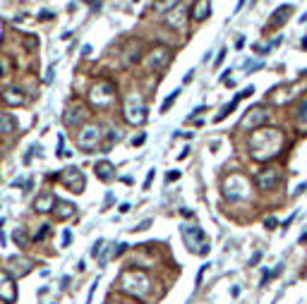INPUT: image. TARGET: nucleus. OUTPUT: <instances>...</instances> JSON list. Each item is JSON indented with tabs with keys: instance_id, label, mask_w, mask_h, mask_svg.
<instances>
[{
	"instance_id": "1",
	"label": "nucleus",
	"mask_w": 307,
	"mask_h": 304,
	"mask_svg": "<svg viewBox=\"0 0 307 304\" xmlns=\"http://www.w3.org/2000/svg\"><path fill=\"white\" fill-rule=\"evenodd\" d=\"M281 144H283V137L279 130H254L250 139L252 156L257 161H269L276 153H281Z\"/></svg>"
},
{
	"instance_id": "2",
	"label": "nucleus",
	"mask_w": 307,
	"mask_h": 304,
	"mask_svg": "<svg viewBox=\"0 0 307 304\" xmlns=\"http://www.w3.org/2000/svg\"><path fill=\"white\" fill-rule=\"evenodd\" d=\"M120 290L125 295H132V297H146L149 290H151V280L144 271L130 268V271L120 273Z\"/></svg>"
},
{
	"instance_id": "3",
	"label": "nucleus",
	"mask_w": 307,
	"mask_h": 304,
	"mask_svg": "<svg viewBox=\"0 0 307 304\" xmlns=\"http://www.w3.org/2000/svg\"><path fill=\"white\" fill-rule=\"evenodd\" d=\"M221 192L228 201H240V199H247L250 196V187H247V180L245 175L240 172H230L228 177H224L221 182Z\"/></svg>"
},
{
	"instance_id": "4",
	"label": "nucleus",
	"mask_w": 307,
	"mask_h": 304,
	"mask_svg": "<svg viewBox=\"0 0 307 304\" xmlns=\"http://www.w3.org/2000/svg\"><path fill=\"white\" fill-rule=\"evenodd\" d=\"M123 117H125L127 125H135V127L146 120V106H144V101L140 98V94H130V96H127L125 108H123Z\"/></svg>"
},
{
	"instance_id": "5",
	"label": "nucleus",
	"mask_w": 307,
	"mask_h": 304,
	"mask_svg": "<svg viewBox=\"0 0 307 304\" xmlns=\"http://www.w3.org/2000/svg\"><path fill=\"white\" fill-rule=\"evenodd\" d=\"M170 57H173L170 48H166V46H156V48H151V51L144 56L142 62H144V70H146V72H161L168 62H170Z\"/></svg>"
},
{
	"instance_id": "6",
	"label": "nucleus",
	"mask_w": 307,
	"mask_h": 304,
	"mask_svg": "<svg viewBox=\"0 0 307 304\" xmlns=\"http://www.w3.org/2000/svg\"><path fill=\"white\" fill-rule=\"evenodd\" d=\"M99 139H101V130L96 125H86L77 134V146L82 149L84 153H94V149L99 146Z\"/></svg>"
},
{
	"instance_id": "7",
	"label": "nucleus",
	"mask_w": 307,
	"mask_h": 304,
	"mask_svg": "<svg viewBox=\"0 0 307 304\" xmlns=\"http://www.w3.org/2000/svg\"><path fill=\"white\" fill-rule=\"evenodd\" d=\"M266 120H269V113L257 106V108H250V111L245 113V117L240 120V125H238V127H240L243 132H254V130H259Z\"/></svg>"
},
{
	"instance_id": "8",
	"label": "nucleus",
	"mask_w": 307,
	"mask_h": 304,
	"mask_svg": "<svg viewBox=\"0 0 307 304\" xmlns=\"http://www.w3.org/2000/svg\"><path fill=\"white\" fill-rule=\"evenodd\" d=\"M60 182L70 190V192L75 194H82L84 192V185H86V180H84V172L80 168L70 166L67 170H62V175H60Z\"/></svg>"
},
{
	"instance_id": "9",
	"label": "nucleus",
	"mask_w": 307,
	"mask_h": 304,
	"mask_svg": "<svg viewBox=\"0 0 307 304\" xmlns=\"http://www.w3.org/2000/svg\"><path fill=\"white\" fill-rule=\"evenodd\" d=\"M281 180V170L274 166H266L262 168L259 172H257V177H254V182H257V187L262 190V192H269V190H274L276 185H279Z\"/></svg>"
},
{
	"instance_id": "10",
	"label": "nucleus",
	"mask_w": 307,
	"mask_h": 304,
	"mask_svg": "<svg viewBox=\"0 0 307 304\" xmlns=\"http://www.w3.org/2000/svg\"><path fill=\"white\" fill-rule=\"evenodd\" d=\"M180 235H183V240H185V245H187V249L192 251V254H199L204 247L202 245V240H204V232H202V228H197V225H183L180 228Z\"/></svg>"
},
{
	"instance_id": "11",
	"label": "nucleus",
	"mask_w": 307,
	"mask_h": 304,
	"mask_svg": "<svg viewBox=\"0 0 307 304\" xmlns=\"http://www.w3.org/2000/svg\"><path fill=\"white\" fill-rule=\"evenodd\" d=\"M113 84H106V82H99L96 86H91V91H89V101L94 103V106H108L113 101Z\"/></svg>"
},
{
	"instance_id": "12",
	"label": "nucleus",
	"mask_w": 307,
	"mask_h": 304,
	"mask_svg": "<svg viewBox=\"0 0 307 304\" xmlns=\"http://www.w3.org/2000/svg\"><path fill=\"white\" fill-rule=\"evenodd\" d=\"M0 300H5V302L17 300V285L10 276V271H0Z\"/></svg>"
},
{
	"instance_id": "13",
	"label": "nucleus",
	"mask_w": 307,
	"mask_h": 304,
	"mask_svg": "<svg viewBox=\"0 0 307 304\" xmlns=\"http://www.w3.org/2000/svg\"><path fill=\"white\" fill-rule=\"evenodd\" d=\"M86 106H82V103H75V106H70L67 111H65V115H62V122L67 125V127H80L84 120H86Z\"/></svg>"
},
{
	"instance_id": "14",
	"label": "nucleus",
	"mask_w": 307,
	"mask_h": 304,
	"mask_svg": "<svg viewBox=\"0 0 307 304\" xmlns=\"http://www.w3.org/2000/svg\"><path fill=\"white\" fill-rule=\"evenodd\" d=\"M7 266H10L12 278H22V276H27L29 271H31V261H29L27 256H10Z\"/></svg>"
},
{
	"instance_id": "15",
	"label": "nucleus",
	"mask_w": 307,
	"mask_h": 304,
	"mask_svg": "<svg viewBox=\"0 0 307 304\" xmlns=\"http://www.w3.org/2000/svg\"><path fill=\"white\" fill-rule=\"evenodd\" d=\"M53 206H56V196L51 192L39 194L36 201H34V211L36 213H48V211H53Z\"/></svg>"
},
{
	"instance_id": "16",
	"label": "nucleus",
	"mask_w": 307,
	"mask_h": 304,
	"mask_svg": "<svg viewBox=\"0 0 307 304\" xmlns=\"http://www.w3.org/2000/svg\"><path fill=\"white\" fill-rule=\"evenodd\" d=\"M168 27L173 29H185V22H187V10L185 7H175L170 10V17H166Z\"/></svg>"
},
{
	"instance_id": "17",
	"label": "nucleus",
	"mask_w": 307,
	"mask_h": 304,
	"mask_svg": "<svg viewBox=\"0 0 307 304\" xmlns=\"http://www.w3.org/2000/svg\"><path fill=\"white\" fill-rule=\"evenodd\" d=\"M5 101H7L12 108H17V106H24L27 96H24L22 89H17V86H7V89H5Z\"/></svg>"
},
{
	"instance_id": "18",
	"label": "nucleus",
	"mask_w": 307,
	"mask_h": 304,
	"mask_svg": "<svg viewBox=\"0 0 307 304\" xmlns=\"http://www.w3.org/2000/svg\"><path fill=\"white\" fill-rule=\"evenodd\" d=\"M94 170H96V175H99V180H103V182H113L118 175H115V168H113V163H108V161H99L96 166H94Z\"/></svg>"
},
{
	"instance_id": "19",
	"label": "nucleus",
	"mask_w": 307,
	"mask_h": 304,
	"mask_svg": "<svg viewBox=\"0 0 307 304\" xmlns=\"http://www.w3.org/2000/svg\"><path fill=\"white\" fill-rule=\"evenodd\" d=\"M211 15V2L209 0H199L195 5V10H192V17H195L197 22H202V19H206Z\"/></svg>"
},
{
	"instance_id": "20",
	"label": "nucleus",
	"mask_w": 307,
	"mask_h": 304,
	"mask_svg": "<svg viewBox=\"0 0 307 304\" xmlns=\"http://www.w3.org/2000/svg\"><path fill=\"white\" fill-rule=\"evenodd\" d=\"M15 127H17L15 117L10 113H0V134H12Z\"/></svg>"
},
{
	"instance_id": "21",
	"label": "nucleus",
	"mask_w": 307,
	"mask_h": 304,
	"mask_svg": "<svg viewBox=\"0 0 307 304\" xmlns=\"http://www.w3.org/2000/svg\"><path fill=\"white\" fill-rule=\"evenodd\" d=\"M295 120H298V127L307 132V98H303L298 103V111H295Z\"/></svg>"
},
{
	"instance_id": "22",
	"label": "nucleus",
	"mask_w": 307,
	"mask_h": 304,
	"mask_svg": "<svg viewBox=\"0 0 307 304\" xmlns=\"http://www.w3.org/2000/svg\"><path fill=\"white\" fill-rule=\"evenodd\" d=\"M56 216L60 218V221H65V218H72L75 216V206L72 204H67V201H60V204H56Z\"/></svg>"
},
{
	"instance_id": "23",
	"label": "nucleus",
	"mask_w": 307,
	"mask_h": 304,
	"mask_svg": "<svg viewBox=\"0 0 307 304\" xmlns=\"http://www.w3.org/2000/svg\"><path fill=\"white\" fill-rule=\"evenodd\" d=\"M178 5H180V0H156V2H154V10H156L159 15H164V12L175 10Z\"/></svg>"
},
{
	"instance_id": "24",
	"label": "nucleus",
	"mask_w": 307,
	"mask_h": 304,
	"mask_svg": "<svg viewBox=\"0 0 307 304\" xmlns=\"http://www.w3.org/2000/svg\"><path fill=\"white\" fill-rule=\"evenodd\" d=\"M286 15H290V5H283L281 10H276L271 22H274V24H283V22H286Z\"/></svg>"
},
{
	"instance_id": "25",
	"label": "nucleus",
	"mask_w": 307,
	"mask_h": 304,
	"mask_svg": "<svg viewBox=\"0 0 307 304\" xmlns=\"http://www.w3.org/2000/svg\"><path fill=\"white\" fill-rule=\"evenodd\" d=\"M12 240H15V242H17V245H20L22 249L29 245V242H27V235H24V230H15V232H12Z\"/></svg>"
},
{
	"instance_id": "26",
	"label": "nucleus",
	"mask_w": 307,
	"mask_h": 304,
	"mask_svg": "<svg viewBox=\"0 0 307 304\" xmlns=\"http://www.w3.org/2000/svg\"><path fill=\"white\" fill-rule=\"evenodd\" d=\"M178 94H180V91H173V94H170V96H168L166 101H164V103H161V113H168V111H170V106H173V103H175V98H178Z\"/></svg>"
},
{
	"instance_id": "27",
	"label": "nucleus",
	"mask_w": 307,
	"mask_h": 304,
	"mask_svg": "<svg viewBox=\"0 0 307 304\" xmlns=\"http://www.w3.org/2000/svg\"><path fill=\"white\" fill-rule=\"evenodd\" d=\"M46 235H51V225H41V230L36 232V242H41Z\"/></svg>"
},
{
	"instance_id": "28",
	"label": "nucleus",
	"mask_w": 307,
	"mask_h": 304,
	"mask_svg": "<svg viewBox=\"0 0 307 304\" xmlns=\"http://www.w3.org/2000/svg\"><path fill=\"white\" fill-rule=\"evenodd\" d=\"M70 242H72V232H70V230H65V232H62V245L67 247Z\"/></svg>"
},
{
	"instance_id": "29",
	"label": "nucleus",
	"mask_w": 307,
	"mask_h": 304,
	"mask_svg": "<svg viewBox=\"0 0 307 304\" xmlns=\"http://www.w3.org/2000/svg\"><path fill=\"white\" fill-rule=\"evenodd\" d=\"M264 225H266L269 230H274V228L279 225V221H276V218H266V221H264Z\"/></svg>"
},
{
	"instance_id": "30",
	"label": "nucleus",
	"mask_w": 307,
	"mask_h": 304,
	"mask_svg": "<svg viewBox=\"0 0 307 304\" xmlns=\"http://www.w3.org/2000/svg\"><path fill=\"white\" fill-rule=\"evenodd\" d=\"M257 261H262V251H254V254H252V259H250V266H254Z\"/></svg>"
},
{
	"instance_id": "31",
	"label": "nucleus",
	"mask_w": 307,
	"mask_h": 304,
	"mask_svg": "<svg viewBox=\"0 0 307 304\" xmlns=\"http://www.w3.org/2000/svg\"><path fill=\"white\" fill-rule=\"evenodd\" d=\"M206 268H209V264H204V266H202V271L197 273V283H202V278H204V273H206Z\"/></svg>"
},
{
	"instance_id": "32",
	"label": "nucleus",
	"mask_w": 307,
	"mask_h": 304,
	"mask_svg": "<svg viewBox=\"0 0 307 304\" xmlns=\"http://www.w3.org/2000/svg\"><path fill=\"white\" fill-rule=\"evenodd\" d=\"M144 141H146V134H137L132 144H135V146H140V144H144Z\"/></svg>"
},
{
	"instance_id": "33",
	"label": "nucleus",
	"mask_w": 307,
	"mask_h": 304,
	"mask_svg": "<svg viewBox=\"0 0 307 304\" xmlns=\"http://www.w3.org/2000/svg\"><path fill=\"white\" fill-rule=\"evenodd\" d=\"M224 60H225V48H221V53H219V57H216V67H219Z\"/></svg>"
},
{
	"instance_id": "34",
	"label": "nucleus",
	"mask_w": 307,
	"mask_h": 304,
	"mask_svg": "<svg viewBox=\"0 0 307 304\" xmlns=\"http://www.w3.org/2000/svg\"><path fill=\"white\" fill-rule=\"evenodd\" d=\"M178 177H180V172H178V170H173V172H168V180H170V182H173V180H178Z\"/></svg>"
},
{
	"instance_id": "35",
	"label": "nucleus",
	"mask_w": 307,
	"mask_h": 304,
	"mask_svg": "<svg viewBox=\"0 0 307 304\" xmlns=\"http://www.w3.org/2000/svg\"><path fill=\"white\" fill-rule=\"evenodd\" d=\"M151 180H154V170H149V175H146V182H144V187H149V185H151Z\"/></svg>"
},
{
	"instance_id": "36",
	"label": "nucleus",
	"mask_w": 307,
	"mask_h": 304,
	"mask_svg": "<svg viewBox=\"0 0 307 304\" xmlns=\"http://www.w3.org/2000/svg\"><path fill=\"white\" fill-rule=\"evenodd\" d=\"M48 17H53V12H48V10H43V12H41V19H48Z\"/></svg>"
},
{
	"instance_id": "37",
	"label": "nucleus",
	"mask_w": 307,
	"mask_h": 304,
	"mask_svg": "<svg viewBox=\"0 0 307 304\" xmlns=\"http://www.w3.org/2000/svg\"><path fill=\"white\" fill-rule=\"evenodd\" d=\"M0 247H5V232L0 230Z\"/></svg>"
},
{
	"instance_id": "38",
	"label": "nucleus",
	"mask_w": 307,
	"mask_h": 304,
	"mask_svg": "<svg viewBox=\"0 0 307 304\" xmlns=\"http://www.w3.org/2000/svg\"><path fill=\"white\" fill-rule=\"evenodd\" d=\"M2 75H5V65L0 62V77H2Z\"/></svg>"
},
{
	"instance_id": "39",
	"label": "nucleus",
	"mask_w": 307,
	"mask_h": 304,
	"mask_svg": "<svg viewBox=\"0 0 307 304\" xmlns=\"http://www.w3.org/2000/svg\"><path fill=\"white\" fill-rule=\"evenodd\" d=\"M243 5H245V0H238V10H240V7H243Z\"/></svg>"
},
{
	"instance_id": "40",
	"label": "nucleus",
	"mask_w": 307,
	"mask_h": 304,
	"mask_svg": "<svg viewBox=\"0 0 307 304\" xmlns=\"http://www.w3.org/2000/svg\"><path fill=\"white\" fill-rule=\"evenodd\" d=\"M0 304H7V302H5V300H0Z\"/></svg>"
},
{
	"instance_id": "41",
	"label": "nucleus",
	"mask_w": 307,
	"mask_h": 304,
	"mask_svg": "<svg viewBox=\"0 0 307 304\" xmlns=\"http://www.w3.org/2000/svg\"><path fill=\"white\" fill-rule=\"evenodd\" d=\"M84 2H94V0H84Z\"/></svg>"
}]
</instances>
